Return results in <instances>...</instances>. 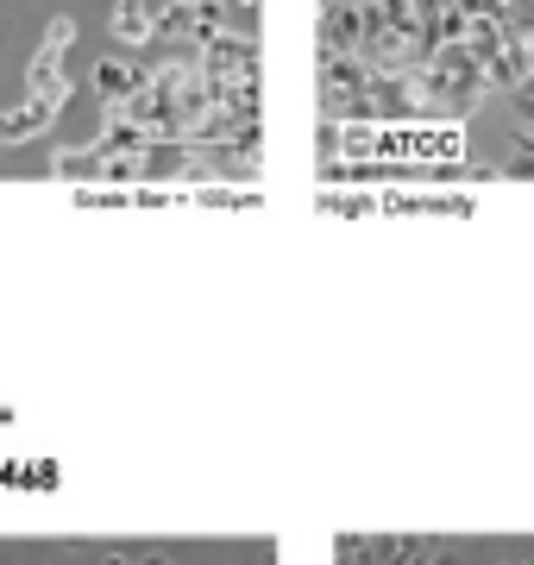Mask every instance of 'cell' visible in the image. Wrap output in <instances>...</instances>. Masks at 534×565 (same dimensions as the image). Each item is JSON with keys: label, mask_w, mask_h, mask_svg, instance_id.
Masks as SVG:
<instances>
[{"label": "cell", "mask_w": 534, "mask_h": 565, "mask_svg": "<svg viewBox=\"0 0 534 565\" xmlns=\"http://www.w3.org/2000/svg\"><path fill=\"white\" fill-rule=\"evenodd\" d=\"M202 70H207V82H221V88L258 82V44H252V32H221V39H207Z\"/></svg>", "instance_id": "1"}, {"label": "cell", "mask_w": 534, "mask_h": 565, "mask_svg": "<svg viewBox=\"0 0 534 565\" xmlns=\"http://www.w3.org/2000/svg\"><path fill=\"white\" fill-rule=\"evenodd\" d=\"M145 82H151V70H145V63L102 57V63H95V76H88V88H95V102H102V107H132Z\"/></svg>", "instance_id": "2"}, {"label": "cell", "mask_w": 534, "mask_h": 565, "mask_svg": "<svg viewBox=\"0 0 534 565\" xmlns=\"http://www.w3.org/2000/svg\"><path fill=\"white\" fill-rule=\"evenodd\" d=\"M107 32L120 44H158V7H151V0H114Z\"/></svg>", "instance_id": "3"}, {"label": "cell", "mask_w": 534, "mask_h": 565, "mask_svg": "<svg viewBox=\"0 0 534 565\" xmlns=\"http://www.w3.org/2000/svg\"><path fill=\"white\" fill-rule=\"evenodd\" d=\"M51 120H57V107L39 102V95H25L20 107H7V114H0V145H25V139H39V132H44Z\"/></svg>", "instance_id": "4"}, {"label": "cell", "mask_w": 534, "mask_h": 565, "mask_svg": "<svg viewBox=\"0 0 534 565\" xmlns=\"http://www.w3.org/2000/svg\"><path fill=\"white\" fill-rule=\"evenodd\" d=\"M95 565H139V559H132V553H102Z\"/></svg>", "instance_id": "5"}, {"label": "cell", "mask_w": 534, "mask_h": 565, "mask_svg": "<svg viewBox=\"0 0 534 565\" xmlns=\"http://www.w3.org/2000/svg\"><path fill=\"white\" fill-rule=\"evenodd\" d=\"M139 565H170L164 553H139Z\"/></svg>", "instance_id": "6"}, {"label": "cell", "mask_w": 534, "mask_h": 565, "mask_svg": "<svg viewBox=\"0 0 534 565\" xmlns=\"http://www.w3.org/2000/svg\"><path fill=\"white\" fill-rule=\"evenodd\" d=\"M522 151H528V158H534V132H528V139H522Z\"/></svg>", "instance_id": "7"}]
</instances>
